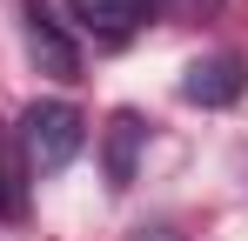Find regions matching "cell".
<instances>
[{
  "instance_id": "6da1fadb",
  "label": "cell",
  "mask_w": 248,
  "mask_h": 241,
  "mask_svg": "<svg viewBox=\"0 0 248 241\" xmlns=\"http://www.w3.org/2000/svg\"><path fill=\"white\" fill-rule=\"evenodd\" d=\"M14 141H20L27 174H61L67 161L81 154L87 120H81V107H74V101H34L27 114L14 120Z\"/></svg>"
},
{
  "instance_id": "7a4b0ae2",
  "label": "cell",
  "mask_w": 248,
  "mask_h": 241,
  "mask_svg": "<svg viewBox=\"0 0 248 241\" xmlns=\"http://www.w3.org/2000/svg\"><path fill=\"white\" fill-rule=\"evenodd\" d=\"M242 87H248L242 54H202V60L181 74V101H195V107H235Z\"/></svg>"
},
{
  "instance_id": "3957f363",
  "label": "cell",
  "mask_w": 248,
  "mask_h": 241,
  "mask_svg": "<svg viewBox=\"0 0 248 241\" xmlns=\"http://www.w3.org/2000/svg\"><path fill=\"white\" fill-rule=\"evenodd\" d=\"M27 47H34L41 74H54V80H74V74H81V54H74V40L54 27L47 0H27Z\"/></svg>"
},
{
  "instance_id": "277c9868",
  "label": "cell",
  "mask_w": 248,
  "mask_h": 241,
  "mask_svg": "<svg viewBox=\"0 0 248 241\" xmlns=\"http://www.w3.org/2000/svg\"><path fill=\"white\" fill-rule=\"evenodd\" d=\"M67 14L81 20L87 34L121 40V34H134V27L148 20V0H67Z\"/></svg>"
},
{
  "instance_id": "5b68a950",
  "label": "cell",
  "mask_w": 248,
  "mask_h": 241,
  "mask_svg": "<svg viewBox=\"0 0 248 241\" xmlns=\"http://www.w3.org/2000/svg\"><path fill=\"white\" fill-rule=\"evenodd\" d=\"M141 141H148V127H141V114H114L108 120V188L121 195L127 181H134V161H141Z\"/></svg>"
},
{
  "instance_id": "8992f818",
  "label": "cell",
  "mask_w": 248,
  "mask_h": 241,
  "mask_svg": "<svg viewBox=\"0 0 248 241\" xmlns=\"http://www.w3.org/2000/svg\"><path fill=\"white\" fill-rule=\"evenodd\" d=\"M20 214H27V161H20L14 127L0 120V221H20Z\"/></svg>"
},
{
  "instance_id": "52a82bcc",
  "label": "cell",
  "mask_w": 248,
  "mask_h": 241,
  "mask_svg": "<svg viewBox=\"0 0 248 241\" xmlns=\"http://www.w3.org/2000/svg\"><path fill=\"white\" fill-rule=\"evenodd\" d=\"M148 7H161L174 20H215V14H221V0H148Z\"/></svg>"
}]
</instances>
